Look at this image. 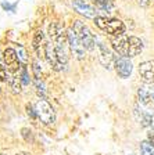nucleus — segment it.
<instances>
[{
	"label": "nucleus",
	"instance_id": "1",
	"mask_svg": "<svg viewBox=\"0 0 154 155\" xmlns=\"http://www.w3.org/2000/svg\"><path fill=\"white\" fill-rule=\"evenodd\" d=\"M49 36L50 39L53 40L54 43V47H56V54H57V58L60 64L63 67L68 64L70 61V43H68V36H67V32L64 31V28L61 26L60 22L54 21L49 25Z\"/></svg>",
	"mask_w": 154,
	"mask_h": 155
},
{
	"label": "nucleus",
	"instance_id": "2",
	"mask_svg": "<svg viewBox=\"0 0 154 155\" xmlns=\"http://www.w3.org/2000/svg\"><path fill=\"white\" fill-rule=\"evenodd\" d=\"M111 46L119 57L132 58L143 51V42L136 36H128L125 33L111 38Z\"/></svg>",
	"mask_w": 154,
	"mask_h": 155
},
{
	"label": "nucleus",
	"instance_id": "3",
	"mask_svg": "<svg viewBox=\"0 0 154 155\" xmlns=\"http://www.w3.org/2000/svg\"><path fill=\"white\" fill-rule=\"evenodd\" d=\"M94 24L96 26L103 31V32L108 33L111 36H118L125 33V24L122 22L121 19L117 18H110V17H96L94 18Z\"/></svg>",
	"mask_w": 154,
	"mask_h": 155
},
{
	"label": "nucleus",
	"instance_id": "4",
	"mask_svg": "<svg viewBox=\"0 0 154 155\" xmlns=\"http://www.w3.org/2000/svg\"><path fill=\"white\" fill-rule=\"evenodd\" d=\"M71 28L74 29L78 39L80 40V43L84 45V47L87 51H93L94 47H96V39H94V35L92 33V31L89 29V26L85 22H82L80 19H75Z\"/></svg>",
	"mask_w": 154,
	"mask_h": 155
},
{
	"label": "nucleus",
	"instance_id": "5",
	"mask_svg": "<svg viewBox=\"0 0 154 155\" xmlns=\"http://www.w3.org/2000/svg\"><path fill=\"white\" fill-rule=\"evenodd\" d=\"M35 110L38 114V119L43 125H53L56 122V112L53 107L43 98H39L35 104Z\"/></svg>",
	"mask_w": 154,
	"mask_h": 155
},
{
	"label": "nucleus",
	"instance_id": "6",
	"mask_svg": "<svg viewBox=\"0 0 154 155\" xmlns=\"http://www.w3.org/2000/svg\"><path fill=\"white\" fill-rule=\"evenodd\" d=\"M97 47V53H99V61L103 67L111 71L112 68L115 67V61H117V57L114 55V53L110 50V47H107V45L104 43H97L96 45Z\"/></svg>",
	"mask_w": 154,
	"mask_h": 155
},
{
	"label": "nucleus",
	"instance_id": "7",
	"mask_svg": "<svg viewBox=\"0 0 154 155\" xmlns=\"http://www.w3.org/2000/svg\"><path fill=\"white\" fill-rule=\"evenodd\" d=\"M67 36H68V43H70V50L71 53H72V55H74L77 60H79V61H82L85 58V53H86V48L84 47V45L80 43V40L78 39L77 33L74 32V29L70 28L67 31Z\"/></svg>",
	"mask_w": 154,
	"mask_h": 155
},
{
	"label": "nucleus",
	"instance_id": "8",
	"mask_svg": "<svg viewBox=\"0 0 154 155\" xmlns=\"http://www.w3.org/2000/svg\"><path fill=\"white\" fill-rule=\"evenodd\" d=\"M71 6L74 8V11H77L78 14L84 15L85 18H92L94 19L97 15V8L94 6L89 3V2H85V0H71Z\"/></svg>",
	"mask_w": 154,
	"mask_h": 155
},
{
	"label": "nucleus",
	"instance_id": "9",
	"mask_svg": "<svg viewBox=\"0 0 154 155\" xmlns=\"http://www.w3.org/2000/svg\"><path fill=\"white\" fill-rule=\"evenodd\" d=\"M3 60L9 72L18 74L21 69V62H19L18 55H17V50H14L13 47H6L3 51Z\"/></svg>",
	"mask_w": 154,
	"mask_h": 155
},
{
	"label": "nucleus",
	"instance_id": "10",
	"mask_svg": "<svg viewBox=\"0 0 154 155\" xmlns=\"http://www.w3.org/2000/svg\"><path fill=\"white\" fill-rule=\"evenodd\" d=\"M139 103L143 104L145 107L154 108V84H143L138 90Z\"/></svg>",
	"mask_w": 154,
	"mask_h": 155
},
{
	"label": "nucleus",
	"instance_id": "11",
	"mask_svg": "<svg viewBox=\"0 0 154 155\" xmlns=\"http://www.w3.org/2000/svg\"><path fill=\"white\" fill-rule=\"evenodd\" d=\"M114 69H115L117 75H118L119 78L126 79V78L131 76L132 71H133V65H132V62L129 61V58H126V57H117V61H115V67H114Z\"/></svg>",
	"mask_w": 154,
	"mask_h": 155
},
{
	"label": "nucleus",
	"instance_id": "12",
	"mask_svg": "<svg viewBox=\"0 0 154 155\" xmlns=\"http://www.w3.org/2000/svg\"><path fill=\"white\" fill-rule=\"evenodd\" d=\"M45 60L49 62L54 71H61L63 69V65L60 64L57 58V54H56V47H54V43L51 42H46V46H45Z\"/></svg>",
	"mask_w": 154,
	"mask_h": 155
},
{
	"label": "nucleus",
	"instance_id": "13",
	"mask_svg": "<svg viewBox=\"0 0 154 155\" xmlns=\"http://www.w3.org/2000/svg\"><path fill=\"white\" fill-rule=\"evenodd\" d=\"M46 40L45 39V33H43L42 29H38L33 35L32 39V48L33 51L36 53L38 58H45V46H46Z\"/></svg>",
	"mask_w": 154,
	"mask_h": 155
},
{
	"label": "nucleus",
	"instance_id": "14",
	"mask_svg": "<svg viewBox=\"0 0 154 155\" xmlns=\"http://www.w3.org/2000/svg\"><path fill=\"white\" fill-rule=\"evenodd\" d=\"M139 75L147 84H154V61H145L139 65Z\"/></svg>",
	"mask_w": 154,
	"mask_h": 155
},
{
	"label": "nucleus",
	"instance_id": "15",
	"mask_svg": "<svg viewBox=\"0 0 154 155\" xmlns=\"http://www.w3.org/2000/svg\"><path fill=\"white\" fill-rule=\"evenodd\" d=\"M7 83H9L10 89L14 94H19L22 91V82H21V78H19V74H11L9 72V76H7Z\"/></svg>",
	"mask_w": 154,
	"mask_h": 155
},
{
	"label": "nucleus",
	"instance_id": "16",
	"mask_svg": "<svg viewBox=\"0 0 154 155\" xmlns=\"http://www.w3.org/2000/svg\"><path fill=\"white\" fill-rule=\"evenodd\" d=\"M17 55H18V60L21 62V65H25L26 67L29 62V55H28L26 48L22 45H18V47H17Z\"/></svg>",
	"mask_w": 154,
	"mask_h": 155
},
{
	"label": "nucleus",
	"instance_id": "17",
	"mask_svg": "<svg viewBox=\"0 0 154 155\" xmlns=\"http://www.w3.org/2000/svg\"><path fill=\"white\" fill-rule=\"evenodd\" d=\"M140 154L142 155H154V144L149 140L140 143Z\"/></svg>",
	"mask_w": 154,
	"mask_h": 155
},
{
	"label": "nucleus",
	"instance_id": "18",
	"mask_svg": "<svg viewBox=\"0 0 154 155\" xmlns=\"http://www.w3.org/2000/svg\"><path fill=\"white\" fill-rule=\"evenodd\" d=\"M35 87H36V93H38L39 98L46 100V86L40 79H35Z\"/></svg>",
	"mask_w": 154,
	"mask_h": 155
},
{
	"label": "nucleus",
	"instance_id": "19",
	"mask_svg": "<svg viewBox=\"0 0 154 155\" xmlns=\"http://www.w3.org/2000/svg\"><path fill=\"white\" fill-rule=\"evenodd\" d=\"M19 78H21V82H22L24 86H28L31 83V79H29V74H28V69H26L25 65H21V71L18 72Z\"/></svg>",
	"mask_w": 154,
	"mask_h": 155
},
{
	"label": "nucleus",
	"instance_id": "20",
	"mask_svg": "<svg viewBox=\"0 0 154 155\" xmlns=\"http://www.w3.org/2000/svg\"><path fill=\"white\" fill-rule=\"evenodd\" d=\"M7 76H9V69L4 64V60L0 58V82H7Z\"/></svg>",
	"mask_w": 154,
	"mask_h": 155
},
{
	"label": "nucleus",
	"instance_id": "21",
	"mask_svg": "<svg viewBox=\"0 0 154 155\" xmlns=\"http://www.w3.org/2000/svg\"><path fill=\"white\" fill-rule=\"evenodd\" d=\"M32 72L35 79H40L42 78V68H40V64H39L38 60H33L32 62Z\"/></svg>",
	"mask_w": 154,
	"mask_h": 155
},
{
	"label": "nucleus",
	"instance_id": "22",
	"mask_svg": "<svg viewBox=\"0 0 154 155\" xmlns=\"http://www.w3.org/2000/svg\"><path fill=\"white\" fill-rule=\"evenodd\" d=\"M21 136H22V139L25 140L26 143H33V133L31 129L22 127V129H21Z\"/></svg>",
	"mask_w": 154,
	"mask_h": 155
},
{
	"label": "nucleus",
	"instance_id": "23",
	"mask_svg": "<svg viewBox=\"0 0 154 155\" xmlns=\"http://www.w3.org/2000/svg\"><path fill=\"white\" fill-rule=\"evenodd\" d=\"M17 4H18L17 2L15 3H13V4L9 3V2H2V7H3V10H6V11H13V13L15 11Z\"/></svg>",
	"mask_w": 154,
	"mask_h": 155
},
{
	"label": "nucleus",
	"instance_id": "24",
	"mask_svg": "<svg viewBox=\"0 0 154 155\" xmlns=\"http://www.w3.org/2000/svg\"><path fill=\"white\" fill-rule=\"evenodd\" d=\"M26 114H28V116H31L32 119H36V118H38L36 110H35V107H33L32 104H28V105H26Z\"/></svg>",
	"mask_w": 154,
	"mask_h": 155
},
{
	"label": "nucleus",
	"instance_id": "25",
	"mask_svg": "<svg viewBox=\"0 0 154 155\" xmlns=\"http://www.w3.org/2000/svg\"><path fill=\"white\" fill-rule=\"evenodd\" d=\"M136 2H138V4L142 7H147L149 3H150V0H136Z\"/></svg>",
	"mask_w": 154,
	"mask_h": 155
},
{
	"label": "nucleus",
	"instance_id": "26",
	"mask_svg": "<svg viewBox=\"0 0 154 155\" xmlns=\"http://www.w3.org/2000/svg\"><path fill=\"white\" fill-rule=\"evenodd\" d=\"M147 136H149V141L153 143V144H154V129H153V130H150Z\"/></svg>",
	"mask_w": 154,
	"mask_h": 155
},
{
	"label": "nucleus",
	"instance_id": "27",
	"mask_svg": "<svg viewBox=\"0 0 154 155\" xmlns=\"http://www.w3.org/2000/svg\"><path fill=\"white\" fill-rule=\"evenodd\" d=\"M15 155H32V152H28V151H19V152H17Z\"/></svg>",
	"mask_w": 154,
	"mask_h": 155
},
{
	"label": "nucleus",
	"instance_id": "28",
	"mask_svg": "<svg viewBox=\"0 0 154 155\" xmlns=\"http://www.w3.org/2000/svg\"><path fill=\"white\" fill-rule=\"evenodd\" d=\"M85 2H93V0H85Z\"/></svg>",
	"mask_w": 154,
	"mask_h": 155
},
{
	"label": "nucleus",
	"instance_id": "29",
	"mask_svg": "<svg viewBox=\"0 0 154 155\" xmlns=\"http://www.w3.org/2000/svg\"><path fill=\"white\" fill-rule=\"evenodd\" d=\"M0 155H6V154H0Z\"/></svg>",
	"mask_w": 154,
	"mask_h": 155
}]
</instances>
